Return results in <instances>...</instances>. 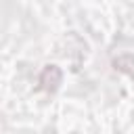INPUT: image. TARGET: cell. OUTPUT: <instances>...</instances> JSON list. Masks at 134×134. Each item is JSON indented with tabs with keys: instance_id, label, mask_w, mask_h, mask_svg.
Returning <instances> with one entry per match:
<instances>
[{
	"instance_id": "obj_1",
	"label": "cell",
	"mask_w": 134,
	"mask_h": 134,
	"mask_svg": "<svg viewBox=\"0 0 134 134\" xmlns=\"http://www.w3.org/2000/svg\"><path fill=\"white\" fill-rule=\"evenodd\" d=\"M115 67H117L119 71H126L128 75L134 77V57H132V54H124V57L115 59Z\"/></svg>"
}]
</instances>
